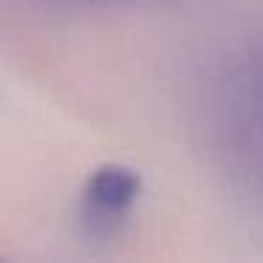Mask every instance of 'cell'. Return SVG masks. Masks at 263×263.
Masks as SVG:
<instances>
[{
  "instance_id": "6da1fadb",
  "label": "cell",
  "mask_w": 263,
  "mask_h": 263,
  "mask_svg": "<svg viewBox=\"0 0 263 263\" xmlns=\"http://www.w3.org/2000/svg\"><path fill=\"white\" fill-rule=\"evenodd\" d=\"M139 176L127 167L105 164L85 181L82 190V223L93 235L116 232L127 221L139 198Z\"/></svg>"
}]
</instances>
